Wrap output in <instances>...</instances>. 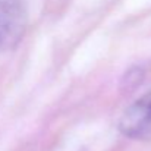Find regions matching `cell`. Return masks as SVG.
Here are the masks:
<instances>
[{
    "label": "cell",
    "mask_w": 151,
    "mask_h": 151,
    "mask_svg": "<svg viewBox=\"0 0 151 151\" xmlns=\"http://www.w3.org/2000/svg\"><path fill=\"white\" fill-rule=\"evenodd\" d=\"M25 0H0V53L15 49L27 29Z\"/></svg>",
    "instance_id": "1"
},
{
    "label": "cell",
    "mask_w": 151,
    "mask_h": 151,
    "mask_svg": "<svg viewBox=\"0 0 151 151\" xmlns=\"http://www.w3.org/2000/svg\"><path fill=\"white\" fill-rule=\"evenodd\" d=\"M119 131L131 139H151V91L134 101L119 119Z\"/></svg>",
    "instance_id": "2"
},
{
    "label": "cell",
    "mask_w": 151,
    "mask_h": 151,
    "mask_svg": "<svg viewBox=\"0 0 151 151\" xmlns=\"http://www.w3.org/2000/svg\"><path fill=\"white\" fill-rule=\"evenodd\" d=\"M51 1H53V3H60L62 0H51Z\"/></svg>",
    "instance_id": "3"
}]
</instances>
